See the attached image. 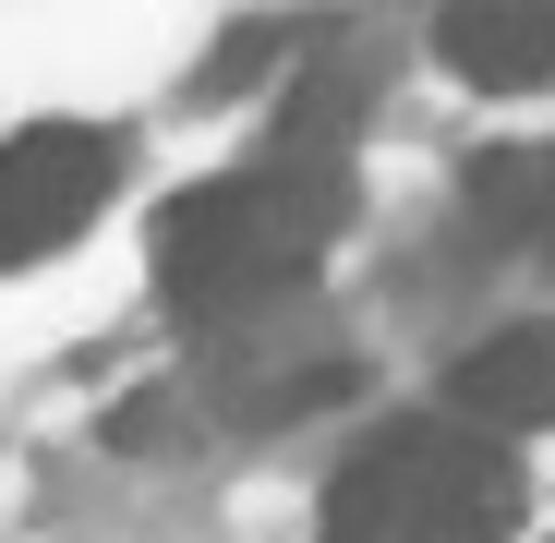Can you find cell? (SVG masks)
I'll return each instance as SVG.
<instances>
[{
  "label": "cell",
  "instance_id": "cell-1",
  "mask_svg": "<svg viewBox=\"0 0 555 543\" xmlns=\"http://www.w3.org/2000/svg\"><path fill=\"white\" fill-rule=\"evenodd\" d=\"M519 507H531L519 447L447 423V411H399L338 460L326 543H507Z\"/></svg>",
  "mask_w": 555,
  "mask_h": 543
},
{
  "label": "cell",
  "instance_id": "cell-2",
  "mask_svg": "<svg viewBox=\"0 0 555 543\" xmlns=\"http://www.w3.org/2000/svg\"><path fill=\"white\" fill-rule=\"evenodd\" d=\"M326 242H338L326 218H302L291 194H266L254 169H230V181L169 194L145 254H157V290L194 314V326H230V314L291 302V290L314 279V254H326Z\"/></svg>",
  "mask_w": 555,
  "mask_h": 543
},
{
  "label": "cell",
  "instance_id": "cell-3",
  "mask_svg": "<svg viewBox=\"0 0 555 543\" xmlns=\"http://www.w3.org/2000/svg\"><path fill=\"white\" fill-rule=\"evenodd\" d=\"M109 181H121V145L98 121H25L13 145H0V266L61 254L109 206Z\"/></svg>",
  "mask_w": 555,
  "mask_h": 543
},
{
  "label": "cell",
  "instance_id": "cell-4",
  "mask_svg": "<svg viewBox=\"0 0 555 543\" xmlns=\"http://www.w3.org/2000/svg\"><path fill=\"white\" fill-rule=\"evenodd\" d=\"M447 423H472L495 447L555 435V326H495L483 350L447 362Z\"/></svg>",
  "mask_w": 555,
  "mask_h": 543
},
{
  "label": "cell",
  "instance_id": "cell-5",
  "mask_svg": "<svg viewBox=\"0 0 555 543\" xmlns=\"http://www.w3.org/2000/svg\"><path fill=\"white\" fill-rule=\"evenodd\" d=\"M435 61L483 98H531V85H555V0H459L435 25Z\"/></svg>",
  "mask_w": 555,
  "mask_h": 543
},
{
  "label": "cell",
  "instance_id": "cell-6",
  "mask_svg": "<svg viewBox=\"0 0 555 543\" xmlns=\"http://www.w3.org/2000/svg\"><path fill=\"white\" fill-rule=\"evenodd\" d=\"M472 254H555V145H483L459 169Z\"/></svg>",
  "mask_w": 555,
  "mask_h": 543
}]
</instances>
